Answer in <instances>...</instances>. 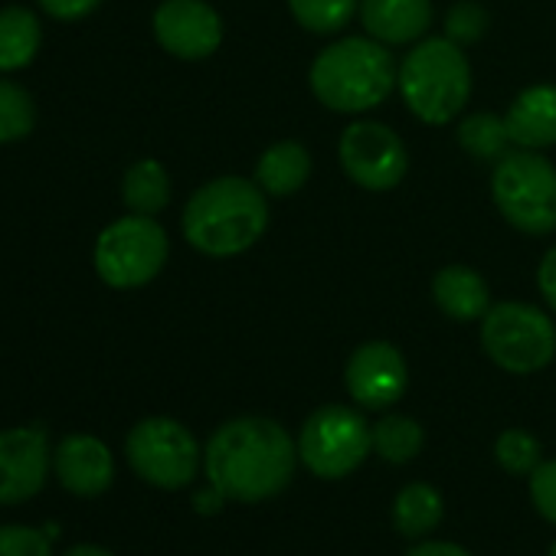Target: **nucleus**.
<instances>
[{"mask_svg":"<svg viewBox=\"0 0 556 556\" xmlns=\"http://www.w3.org/2000/svg\"><path fill=\"white\" fill-rule=\"evenodd\" d=\"M299 442L275 419L242 416L223 422L203 452L210 488L229 501L255 504L282 494L295 475Z\"/></svg>","mask_w":556,"mask_h":556,"instance_id":"obj_1","label":"nucleus"},{"mask_svg":"<svg viewBox=\"0 0 556 556\" xmlns=\"http://www.w3.org/2000/svg\"><path fill=\"white\" fill-rule=\"evenodd\" d=\"M184 239L210 258H232L252 249L268 229V197L255 180H206L184 206Z\"/></svg>","mask_w":556,"mask_h":556,"instance_id":"obj_2","label":"nucleus"},{"mask_svg":"<svg viewBox=\"0 0 556 556\" xmlns=\"http://www.w3.org/2000/svg\"><path fill=\"white\" fill-rule=\"evenodd\" d=\"M396 76L400 66L390 47L374 37H344L315 56L308 86L328 112L364 115L380 109L396 92Z\"/></svg>","mask_w":556,"mask_h":556,"instance_id":"obj_3","label":"nucleus"},{"mask_svg":"<svg viewBox=\"0 0 556 556\" xmlns=\"http://www.w3.org/2000/svg\"><path fill=\"white\" fill-rule=\"evenodd\" d=\"M396 92L422 125H448L468 109L471 63L448 37H426L403 56Z\"/></svg>","mask_w":556,"mask_h":556,"instance_id":"obj_4","label":"nucleus"},{"mask_svg":"<svg viewBox=\"0 0 556 556\" xmlns=\"http://www.w3.org/2000/svg\"><path fill=\"white\" fill-rule=\"evenodd\" d=\"M491 200L523 236L556 232V167L540 151L510 148L491 164Z\"/></svg>","mask_w":556,"mask_h":556,"instance_id":"obj_5","label":"nucleus"},{"mask_svg":"<svg viewBox=\"0 0 556 556\" xmlns=\"http://www.w3.org/2000/svg\"><path fill=\"white\" fill-rule=\"evenodd\" d=\"M170 255V239L154 216L128 213L109 223L96 239V271L109 289L131 292L161 275Z\"/></svg>","mask_w":556,"mask_h":556,"instance_id":"obj_6","label":"nucleus"},{"mask_svg":"<svg viewBox=\"0 0 556 556\" xmlns=\"http://www.w3.org/2000/svg\"><path fill=\"white\" fill-rule=\"evenodd\" d=\"M481 348L494 367L527 377L553 364L556 357V328L553 318L527 302L491 305L481 318Z\"/></svg>","mask_w":556,"mask_h":556,"instance_id":"obj_7","label":"nucleus"},{"mask_svg":"<svg viewBox=\"0 0 556 556\" xmlns=\"http://www.w3.org/2000/svg\"><path fill=\"white\" fill-rule=\"evenodd\" d=\"M370 448L374 429L364 413L338 403L315 409L299 432V462L325 481L357 471L367 462Z\"/></svg>","mask_w":556,"mask_h":556,"instance_id":"obj_8","label":"nucleus"},{"mask_svg":"<svg viewBox=\"0 0 556 556\" xmlns=\"http://www.w3.org/2000/svg\"><path fill=\"white\" fill-rule=\"evenodd\" d=\"M125 455L135 475L161 491L187 488L200 471V445L193 432L167 416L141 419L125 439Z\"/></svg>","mask_w":556,"mask_h":556,"instance_id":"obj_9","label":"nucleus"},{"mask_svg":"<svg viewBox=\"0 0 556 556\" xmlns=\"http://www.w3.org/2000/svg\"><path fill=\"white\" fill-rule=\"evenodd\" d=\"M338 157L351 184L370 193H390L409 170V151L403 138L374 118L351 122L338 141Z\"/></svg>","mask_w":556,"mask_h":556,"instance_id":"obj_10","label":"nucleus"},{"mask_svg":"<svg viewBox=\"0 0 556 556\" xmlns=\"http://www.w3.org/2000/svg\"><path fill=\"white\" fill-rule=\"evenodd\" d=\"M151 27L161 50L184 63L210 60L223 43V17L206 0H161Z\"/></svg>","mask_w":556,"mask_h":556,"instance_id":"obj_11","label":"nucleus"},{"mask_svg":"<svg viewBox=\"0 0 556 556\" xmlns=\"http://www.w3.org/2000/svg\"><path fill=\"white\" fill-rule=\"evenodd\" d=\"M344 383L361 409H390L403 400L409 387V367L396 344L367 341L351 354L344 367Z\"/></svg>","mask_w":556,"mask_h":556,"instance_id":"obj_12","label":"nucleus"},{"mask_svg":"<svg viewBox=\"0 0 556 556\" xmlns=\"http://www.w3.org/2000/svg\"><path fill=\"white\" fill-rule=\"evenodd\" d=\"M50 442L37 426L0 432V504L30 501L50 471Z\"/></svg>","mask_w":556,"mask_h":556,"instance_id":"obj_13","label":"nucleus"},{"mask_svg":"<svg viewBox=\"0 0 556 556\" xmlns=\"http://www.w3.org/2000/svg\"><path fill=\"white\" fill-rule=\"evenodd\" d=\"M53 468H56V478L60 484L70 491V494H79V497H99L112 488L115 481V458H112V448L96 439V435H86V432H76V435H66L56 452H53Z\"/></svg>","mask_w":556,"mask_h":556,"instance_id":"obj_14","label":"nucleus"},{"mask_svg":"<svg viewBox=\"0 0 556 556\" xmlns=\"http://www.w3.org/2000/svg\"><path fill=\"white\" fill-rule=\"evenodd\" d=\"M357 14L367 37L383 47H416L435 21L432 0H361Z\"/></svg>","mask_w":556,"mask_h":556,"instance_id":"obj_15","label":"nucleus"},{"mask_svg":"<svg viewBox=\"0 0 556 556\" xmlns=\"http://www.w3.org/2000/svg\"><path fill=\"white\" fill-rule=\"evenodd\" d=\"M504 125L514 148L546 151L556 148V86L536 83L523 89L504 112Z\"/></svg>","mask_w":556,"mask_h":556,"instance_id":"obj_16","label":"nucleus"},{"mask_svg":"<svg viewBox=\"0 0 556 556\" xmlns=\"http://www.w3.org/2000/svg\"><path fill=\"white\" fill-rule=\"evenodd\" d=\"M432 302L435 308L458 325L481 321L491 308V289L471 265H442L432 278Z\"/></svg>","mask_w":556,"mask_h":556,"instance_id":"obj_17","label":"nucleus"},{"mask_svg":"<svg viewBox=\"0 0 556 556\" xmlns=\"http://www.w3.org/2000/svg\"><path fill=\"white\" fill-rule=\"evenodd\" d=\"M312 151L302 141H275L265 148L255 161V184L265 190V197H295L312 180Z\"/></svg>","mask_w":556,"mask_h":556,"instance_id":"obj_18","label":"nucleus"},{"mask_svg":"<svg viewBox=\"0 0 556 556\" xmlns=\"http://www.w3.org/2000/svg\"><path fill=\"white\" fill-rule=\"evenodd\" d=\"M43 47L40 17L27 8H0V73L27 70Z\"/></svg>","mask_w":556,"mask_h":556,"instance_id":"obj_19","label":"nucleus"},{"mask_svg":"<svg viewBox=\"0 0 556 556\" xmlns=\"http://www.w3.org/2000/svg\"><path fill=\"white\" fill-rule=\"evenodd\" d=\"M442 510H445L442 494L432 484H426V481H413L393 501V527L406 540H422V536H429L439 527Z\"/></svg>","mask_w":556,"mask_h":556,"instance_id":"obj_20","label":"nucleus"},{"mask_svg":"<svg viewBox=\"0 0 556 556\" xmlns=\"http://www.w3.org/2000/svg\"><path fill=\"white\" fill-rule=\"evenodd\" d=\"M122 200L131 213L157 216L170 203V174L161 161L141 157L122 177Z\"/></svg>","mask_w":556,"mask_h":556,"instance_id":"obj_21","label":"nucleus"},{"mask_svg":"<svg viewBox=\"0 0 556 556\" xmlns=\"http://www.w3.org/2000/svg\"><path fill=\"white\" fill-rule=\"evenodd\" d=\"M458 144L462 151L471 157V161H501L507 151H510V135H507V125L501 115L494 112H471L462 118L458 125Z\"/></svg>","mask_w":556,"mask_h":556,"instance_id":"obj_22","label":"nucleus"},{"mask_svg":"<svg viewBox=\"0 0 556 556\" xmlns=\"http://www.w3.org/2000/svg\"><path fill=\"white\" fill-rule=\"evenodd\" d=\"M426 445V432L416 419L409 416H383L374 426V452L390 462V465H406L413 462Z\"/></svg>","mask_w":556,"mask_h":556,"instance_id":"obj_23","label":"nucleus"},{"mask_svg":"<svg viewBox=\"0 0 556 556\" xmlns=\"http://www.w3.org/2000/svg\"><path fill=\"white\" fill-rule=\"evenodd\" d=\"M289 11L302 30L315 37H334L357 17L361 0H289Z\"/></svg>","mask_w":556,"mask_h":556,"instance_id":"obj_24","label":"nucleus"},{"mask_svg":"<svg viewBox=\"0 0 556 556\" xmlns=\"http://www.w3.org/2000/svg\"><path fill=\"white\" fill-rule=\"evenodd\" d=\"M34 128H37L34 96L11 79H0V144L24 141L34 135Z\"/></svg>","mask_w":556,"mask_h":556,"instance_id":"obj_25","label":"nucleus"},{"mask_svg":"<svg viewBox=\"0 0 556 556\" xmlns=\"http://www.w3.org/2000/svg\"><path fill=\"white\" fill-rule=\"evenodd\" d=\"M494 458L510 475H533V468L543 462V448L527 429H507L494 442Z\"/></svg>","mask_w":556,"mask_h":556,"instance_id":"obj_26","label":"nucleus"},{"mask_svg":"<svg viewBox=\"0 0 556 556\" xmlns=\"http://www.w3.org/2000/svg\"><path fill=\"white\" fill-rule=\"evenodd\" d=\"M488 27H491V17L478 0H458V4H452L445 14V37L452 43H458L462 50L484 40Z\"/></svg>","mask_w":556,"mask_h":556,"instance_id":"obj_27","label":"nucleus"},{"mask_svg":"<svg viewBox=\"0 0 556 556\" xmlns=\"http://www.w3.org/2000/svg\"><path fill=\"white\" fill-rule=\"evenodd\" d=\"M0 556H53L50 540L37 527L0 523Z\"/></svg>","mask_w":556,"mask_h":556,"instance_id":"obj_28","label":"nucleus"},{"mask_svg":"<svg viewBox=\"0 0 556 556\" xmlns=\"http://www.w3.org/2000/svg\"><path fill=\"white\" fill-rule=\"evenodd\" d=\"M530 497L543 520L556 523V458L540 462L530 475Z\"/></svg>","mask_w":556,"mask_h":556,"instance_id":"obj_29","label":"nucleus"},{"mask_svg":"<svg viewBox=\"0 0 556 556\" xmlns=\"http://www.w3.org/2000/svg\"><path fill=\"white\" fill-rule=\"evenodd\" d=\"M37 4L53 21H83V17H89L102 4V0H37Z\"/></svg>","mask_w":556,"mask_h":556,"instance_id":"obj_30","label":"nucleus"},{"mask_svg":"<svg viewBox=\"0 0 556 556\" xmlns=\"http://www.w3.org/2000/svg\"><path fill=\"white\" fill-rule=\"evenodd\" d=\"M536 289H540L546 308L556 315V242L543 252V258L536 265Z\"/></svg>","mask_w":556,"mask_h":556,"instance_id":"obj_31","label":"nucleus"},{"mask_svg":"<svg viewBox=\"0 0 556 556\" xmlns=\"http://www.w3.org/2000/svg\"><path fill=\"white\" fill-rule=\"evenodd\" d=\"M406 556H471V553L458 543H448V540H422Z\"/></svg>","mask_w":556,"mask_h":556,"instance_id":"obj_32","label":"nucleus"},{"mask_svg":"<svg viewBox=\"0 0 556 556\" xmlns=\"http://www.w3.org/2000/svg\"><path fill=\"white\" fill-rule=\"evenodd\" d=\"M63 556H112V553L102 549V546H96V543H79V546H70Z\"/></svg>","mask_w":556,"mask_h":556,"instance_id":"obj_33","label":"nucleus"},{"mask_svg":"<svg viewBox=\"0 0 556 556\" xmlns=\"http://www.w3.org/2000/svg\"><path fill=\"white\" fill-rule=\"evenodd\" d=\"M546 556H556V543H553V546H549V553H546Z\"/></svg>","mask_w":556,"mask_h":556,"instance_id":"obj_34","label":"nucleus"}]
</instances>
